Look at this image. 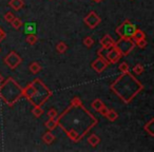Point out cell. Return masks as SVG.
Returning <instances> with one entry per match:
<instances>
[{
    "mask_svg": "<svg viewBox=\"0 0 154 152\" xmlns=\"http://www.w3.org/2000/svg\"><path fill=\"white\" fill-rule=\"evenodd\" d=\"M80 104H82L80 98H78V97H76V96L73 97L72 101H70V105L74 106L76 112L73 113L72 110H71V107H69L68 109H66V111L70 113V117L72 120L70 122V124H71L70 128L68 127V128L63 129V131L66 132V134L68 135L69 138L72 141H75V143L80 141L79 134L77 132V127H79L78 129H79L80 136H82V137L90 131L88 128L92 129L93 127L96 126L97 123H98L97 118L95 117V116H93L92 114L88 111V109H86V111L80 115L79 119H78V117H77V110H78V106H79Z\"/></svg>",
    "mask_w": 154,
    "mask_h": 152,
    "instance_id": "obj_1",
    "label": "cell"
},
{
    "mask_svg": "<svg viewBox=\"0 0 154 152\" xmlns=\"http://www.w3.org/2000/svg\"><path fill=\"white\" fill-rule=\"evenodd\" d=\"M113 91L125 104H130L137 94L143 89V86L130 72L122 73L110 86Z\"/></svg>",
    "mask_w": 154,
    "mask_h": 152,
    "instance_id": "obj_2",
    "label": "cell"
},
{
    "mask_svg": "<svg viewBox=\"0 0 154 152\" xmlns=\"http://www.w3.org/2000/svg\"><path fill=\"white\" fill-rule=\"evenodd\" d=\"M52 94V91L39 78H35L26 88H22V96L33 106H43Z\"/></svg>",
    "mask_w": 154,
    "mask_h": 152,
    "instance_id": "obj_3",
    "label": "cell"
},
{
    "mask_svg": "<svg viewBox=\"0 0 154 152\" xmlns=\"http://www.w3.org/2000/svg\"><path fill=\"white\" fill-rule=\"evenodd\" d=\"M20 97H22V88L12 77H9L0 85V99H2L8 106L13 107Z\"/></svg>",
    "mask_w": 154,
    "mask_h": 152,
    "instance_id": "obj_4",
    "label": "cell"
},
{
    "mask_svg": "<svg viewBox=\"0 0 154 152\" xmlns=\"http://www.w3.org/2000/svg\"><path fill=\"white\" fill-rule=\"evenodd\" d=\"M137 30H138V26L132 23L130 20H125L120 26L116 28L115 32L122 38H132Z\"/></svg>",
    "mask_w": 154,
    "mask_h": 152,
    "instance_id": "obj_5",
    "label": "cell"
},
{
    "mask_svg": "<svg viewBox=\"0 0 154 152\" xmlns=\"http://www.w3.org/2000/svg\"><path fill=\"white\" fill-rule=\"evenodd\" d=\"M114 47H116L119 52L122 53V56H127L132 52V50L135 48V42L133 41L132 38H122L120 37L119 40L115 41Z\"/></svg>",
    "mask_w": 154,
    "mask_h": 152,
    "instance_id": "obj_6",
    "label": "cell"
},
{
    "mask_svg": "<svg viewBox=\"0 0 154 152\" xmlns=\"http://www.w3.org/2000/svg\"><path fill=\"white\" fill-rule=\"evenodd\" d=\"M101 50H103V49H99L98 51H97L98 57H97L96 59H95L94 61L91 64V68H92L96 73H98V74L103 73V71L108 68V66L110 64L109 61L106 59V57H103V56L101 55Z\"/></svg>",
    "mask_w": 154,
    "mask_h": 152,
    "instance_id": "obj_7",
    "label": "cell"
},
{
    "mask_svg": "<svg viewBox=\"0 0 154 152\" xmlns=\"http://www.w3.org/2000/svg\"><path fill=\"white\" fill-rule=\"evenodd\" d=\"M5 64L9 67L11 70H15L18 66L22 62V58L16 53L15 51H11L5 57Z\"/></svg>",
    "mask_w": 154,
    "mask_h": 152,
    "instance_id": "obj_8",
    "label": "cell"
},
{
    "mask_svg": "<svg viewBox=\"0 0 154 152\" xmlns=\"http://www.w3.org/2000/svg\"><path fill=\"white\" fill-rule=\"evenodd\" d=\"M84 22L87 24V26L90 29H95L101 22V18L95 13L94 11L90 12L86 17L84 18Z\"/></svg>",
    "mask_w": 154,
    "mask_h": 152,
    "instance_id": "obj_9",
    "label": "cell"
},
{
    "mask_svg": "<svg viewBox=\"0 0 154 152\" xmlns=\"http://www.w3.org/2000/svg\"><path fill=\"white\" fill-rule=\"evenodd\" d=\"M122 57V53H120L119 50L116 47H113L110 50H108V53H107V55H106V59L109 61L110 64H117Z\"/></svg>",
    "mask_w": 154,
    "mask_h": 152,
    "instance_id": "obj_10",
    "label": "cell"
},
{
    "mask_svg": "<svg viewBox=\"0 0 154 152\" xmlns=\"http://www.w3.org/2000/svg\"><path fill=\"white\" fill-rule=\"evenodd\" d=\"M99 42H100L101 49L103 50H110L111 48L114 47V45H115V40H114L109 34H106L105 36L100 39Z\"/></svg>",
    "mask_w": 154,
    "mask_h": 152,
    "instance_id": "obj_11",
    "label": "cell"
},
{
    "mask_svg": "<svg viewBox=\"0 0 154 152\" xmlns=\"http://www.w3.org/2000/svg\"><path fill=\"white\" fill-rule=\"evenodd\" d=\"M45 128L50 131L56 129L58 126V117H49V119L45 122Z\"/></svg>",
    "mask_w": 154,
    "mask_h": 152,
    "instance_id": "obj_12",
    "label": "cell"
},
{
    "mask_svg": "<svg viewBox=\"0 0 154 152\" xmlns=\"http://www.w3.org/2000/svg\"><path fill=\"white\" fill-rule=\"evenodd\" d=\"M36 30H37V26L35 22L33 21H30V22H26L24 24V33L26 34H35L36 33Z\"/></svg>",
    "mask_w": 154,
    "mask_h": 152,
    "instance_id": "obj_13",
    "label": "cell"
},
{
    "mask_svg": "<svg viewBox=\"0 0 154 152\" xmlns=\"http://www.w3.org/2000/svg\"><path fill=\"white\" fill-rule=\"evenodd\" d=\"M9 5L14 11H19L24 7V2L23 0H10Z\"/></svg>",
    "mask_w": 154,
    "mask_h": 152,
    "instance_id": "obj_14",
    "label": "cell"
},
{
    "mask_svg": "<svg viewBox=\"0 0 154 152\" xmlns=\"http://www.w3.org/2000/svg\"><path fill=\"white\" fill-rule=\"evenodd\" d=\"M91 107H92L96 112H100L101 110L106 107V105L103 103V101H101L100 98H96L91 103Z\"/></svg>",
    "mask_w": 154,
    "mask_h": 152,
    "instance_id": "obj_15",
    "label": "cell"
},
{
    "mask_svg": "<svg viewBox=\"0 0 154 152\" xmlns=\"http://www.w3.org/2000/svg\"><path fill=\"white\" fill-rule=\"evenodd\" d=\"M143 129L150 136H154V118H151L149 122L146 123V125L143 126Z\"/></svg>",
    "mask_w": 154,
    "mask_h": 152,
    "instance_id": "obj_16",
    "label": "cell"
},
{
    "mask_svg": "<svg viewBox=\"0 0 154 152\" xmlns=\"http://www.w3.org/2000/svg\"><path fill=\"white\" fill-rule=\"evenodd\" d=\"M55 138H56L55 135H54L50 130L42 135V141H45L47 145H51V144H53V141H55Z\"/></svg>",
    "mask_w": 154,
    "mask_h": 152,
    "instance_id": "obj_17",
    "label": "cell"
},
{
    "mask_svg": "<svg viewBox=\"0 0 154 152\" xmlns=\"http://www.w3.org/2000/svg\"><path fill=\"white\" fill-rule=\"evenodd\" d=\"M105 117H107V119L110 120V122H115V120L117 119V117H118V114H117V112H116L115 110L108 109L107 112H106Z\"/></svg>",
    "mask_w": 154,
    "mask_h": 152,
    "instance_id": "obj_18",
    "label": "cell"
},
{
    "mask_svg": "<svg viewBox=\"0 0 154 152\" xmlns=\"http://www.w3.org/2000/svg\"><path fill=\"white\" fill-rule=\"evenodd\" d=\"M29 69H30L31 73H33V74H38V73L42 70V67L40 66V64H39V62L33 61V62H31Z\"/></svg>",
    "mask_w": 154,
    "mask_h": 152,
    "instance_id": "obj_19",
    "label": "cell"
},
{
    "mask_svg": "<svg viewBox=\"0 0 154 152\" xmlns=\"http://www.w3.org/2000/svg\"><path fill=\"white\" fill-rule=\"evenodd\" d=\"M88 143L90 144L92 147H96V146L100 143V137L96 134H92L88 137Z\"/></svg>",
    "mask_w": 154,
    "mask_h": 152,
    "instance_id": "obj_20",
    "label": "cell"
},
{
    "mask_svg": "<svg viewBox=\"0 0 154 152\" xmlns=\"http://www.w3.org/2000/svg\"><path fill=\"white\" fill-rule=\"evenodd\" d=\"M143 38H146L145 32H143V31L139 30V29L135 32V34L133 35V37H132V39H133L134 42H137L138 40H141V39H143Z\"/></svg>",
    "mask_w": 154,
    "mask_h": 152,
    "instance_id": "obj_21",
    "label": "cell"
},
{
    "mask_svg": "<svg viewBox=\"0 0 154 152\" xmlns=\"http://www.w3.org/2000/svg\"><path fill=\"white\" fill-rule=\"evenodd\" d=\"M32 113L35 117H40L43 113V109H42V106H33V110H32Z\"/></svg>",
    "mask_w": 154,
    "mask_h": 152,
    "instance_id": "obj_22",
    "label": "cell"
},
{
    "mask_svg": "<svg viewBox=\"0 0 154 152\" xmlns=\"http://www.w3.org/2000/svg\"><path fill=\"white\" fill-rule=\"evenodd\" d=\"M66 49H68V45H66V42H63V41H60V42H58L57 45H56V51L59 54H63L64 52L66 51Z\"/></svg>",
    "mask_w": 154,
    "mask_h": 152,
    "instance_id": "obj_23",
    "label": "cell"
},
{
    "mask_svg": "<svg viewBox=\"0 0 154 152\" xmlns=\"http://www.w3.org/2000/svg\"><path fill=\"white\" fill-rule=\"evenodd\" d=\"M11 23H12V26H13L15 30H19L21 26H23V22H22V20L19 19V18H17V17L14 18L13 21H12Z\"/></svg>",
    "mask_w": 154,
    "mask_h": 152,
    "instance_id": "obj_24",
    "label": "cell"
},
{
    "mask_svg": "<svg viewBox=\"0 0 154 152\" xmlns=\"http://www.w3.org/2000/svg\"><path fill=\"white\" fill-rule=\"evenodd\" d=\"M37 41H38V37H37L35 34H29L28 37H26V42H28L30 45H36Z\"/></svg>",
    "mask_w": 154,
    "mask_h": 152,
    "instance_id": "obj_25",
    "label": "cell"
},
{
    "mask_svg": "<svg viewBox=\"0 0 154 152\" xmlns=\"http://www.w3.org/2000/svg\"><path fill=\"white\" fill-rule=\"evenodd\" d=\"M143 70H145V68H143V66L141 64H137L136 66L133 68V72L136 75H140L141 73L143 72Z\"/></svg>",
    "mask_w": 154,
    "mask_h": 152,
    "instance_id": "obj_26",
    "label": "cell"
},
{
    "mask_svg": "<svg viewBox=\"0 0 154 152\" xmlns=\"http://www.w3.org/2000/svg\"><path fill=\"white\" fill-rule=\"evenodd\" d=\"M84 45H86L87 48H91L93 45H94V39L92 38L91 36H88L84 39Z\"/></svg>",
    "mask_w": 154,
    "mask_h": 152,
    "instance_id": "obj_27",
    "label": "cell"
},
{
    "mask_svg": "<svg viewBox=\"0 0 154 152\" xmlns=\"http://www.w3.org/2000/svg\"><path fill=\"white\" fill-rule=\"evenodd\" d=\"M118 70H119V72L122 73H127L129 72V64H127V62H122V64L118 66Z\"/></svg>",
    "mask_w": 154,
    "mask_h": 152,
    "instance_id": "obj_28",
    "label": "cell"
},
{
    "mask_svg": "<svg viewBox=\"0 0 154 152\" xmlns=\"http://www.w3.org/2000/svg\"><path fill=\"white\" fill-rule=\"evenodd\" d=\"M5 20L7 22H9V23H11L12 21H13V19L15 18V15H14L12 12H7V13L5 14Z\"/></svg>",
    "mask_w": 154,
    "mask_h": 152,
    "instance_id": "obj_29",
    "label": "cell"
},
{
    "mask_svg": "<svg viewBox=\"0 0 154 152\" xmlns=\"http://www.w3.org/2000/svg\"><path fill=\"white\" fill-rule=\"evenodd\" d=\"M147 45H148V42H147V39L146 38H143V39H141V40H138L137 42H135V45H137V47L140 48V49L146 48L147 47Z\"/></svg>",
    "mask_w": 154,
    "mask_h": 152,
    "instance_id": "obj_30",
    "label": "cell"
},
{
    "mask_svg": "<svg viewBox=\"0 0 154 152\" xmlns=\"http://www.w3.org/2000/svg\"><path fill=\"white\" fill-rule=\"evenodd\" d=\"M57 115H58V112H57V110L56 109H50L49 111H48V116L49 117H57Z\"/></svg>",
    "mask_w": 154,
    "mask_h": 152,
    "instance_id": "obj_31",
    "label": "cell"
},
{
    "mask_svg": "<svg viewBox=\"0 0 154 152\" xmlns=\"http://www.w3.org/2000/svg\"><path fill=\"white\" fill-rule=\"evenodd\" d=\"M5 37H7V34H5V32L2 30V28L0 26V42H2V40H5Z\"/></svg>",
    "mask_w": 154,
    "mask_h": 152,
    "instance_id": "obj_32",
    "label": "cell"
},
{
    "mask_svg": "<svg viewBox=\"0 0 154 152\" xmlns=\"http://www.w3.org/2000/svg\"><path fill=\"white\" fill-rule=\"evenodd\" d=\"M5 82V78H3V76H2V74L0 73V85L2 84V82Z\"/></svg>",
    "mask_w": 154,
    "mask_h": 152,
    "instance_id": "obj_33",
    "label": "cell"
},
{
    "mask_svg": "<svg viewBox=\"0 0 154 152\" xmlns=\"http://www.w3.org/2000/svg\"><path fill=\"white\" fill-rule=\"evenodd\" d=\"M92 1H94V2H96V3H99V2H101L103 0H92Z\"/></svg>",
    "mask_w": 154,
    "mask_h": 152,
    "instance_id": "obj_34",
    "label": "cell"
}]
</instances>
